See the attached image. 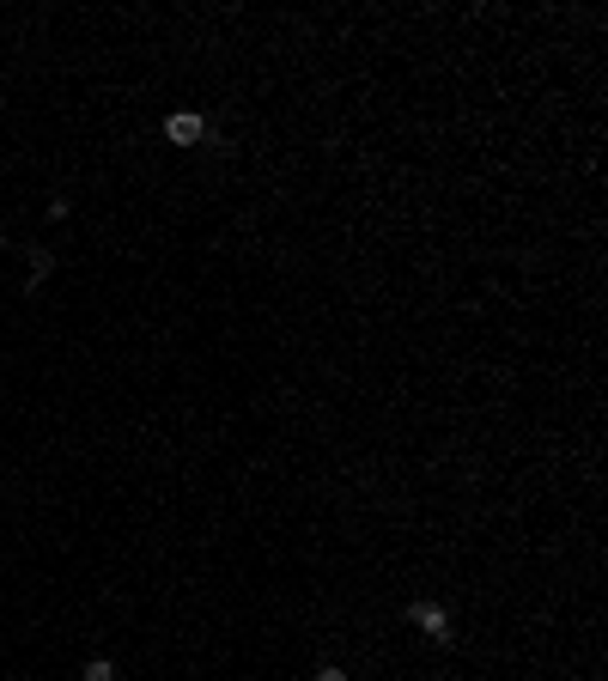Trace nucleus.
<instances>
[{
	"mask_svg": "<svg viewBox=\"0 0 608 681\" xmlns=\"http://www.w3.org/2000/svg\"><path fill=\"white\" fill-rule=\"evenodd\" d=\"M201 135H207V122L195 116V110H177V116H165V140H170V146H195Z\"/></svg>",
	"mask_w": 608,
	"mask_h": 681,
	"instance_id": "1",
	"label": "nucleus"
},
{
	"mask_svg": "<svg viewBox=\"0 0 608 681\" xmlns=\"http://www.w3.org/2000/svg\"><path fill=\"white\" fill-rule=\"evenodd\" d=\"M407 620H414L426 639H450V614H444L439 603H414V609H407Z\"/></svg>",
	"mask_w": 608,
	"mask_h": 681,
	"instance_id": "2",
	"label": "nucleus"
},
{
	"mask_svg": "<svg viewBox=\"0 0 608 681\" xmlns=\"http://www.w3.org/2000/svg\"><path fill=\"white\" fill-rule=\"evenodd\" d=\"M55 274V256L49 250H31V292H37V280H49Z\"/></svg>",
	"mask_w": 608,
	"mask_h": 681,
	"instance_id": "3",
	"label": "nucleus"
},
{
	"mask_svg": "<svg viewBox=\"0 0 608 681\" xmlns=\"http://www.w3.org/2000/svg\"><path fill=\"white\" fill-rule=\"evenodd\" d=\"M86 681H116V663H103V657H92V663H86Z\"/></svg>",
	"mask_w": 608,
	"mask_h": 681,
	"instance_id": "4",
	"label": "nucleus"
},
{
	"mask_svg": "<svg viewBox=\"0 0 608 681\" xmlns=\"http://www.w3.org/2000/svg\"><path fill=\"white\" fill-rule=\"evenodd\" d=\"M316 681H347V669H335V663H329V669H316Z\"/></svg>",
	"mask_w": 608,
	"mask_h": 681,
	"instance_id": "5",
	"label": "nucleus"
}]
</instances>
